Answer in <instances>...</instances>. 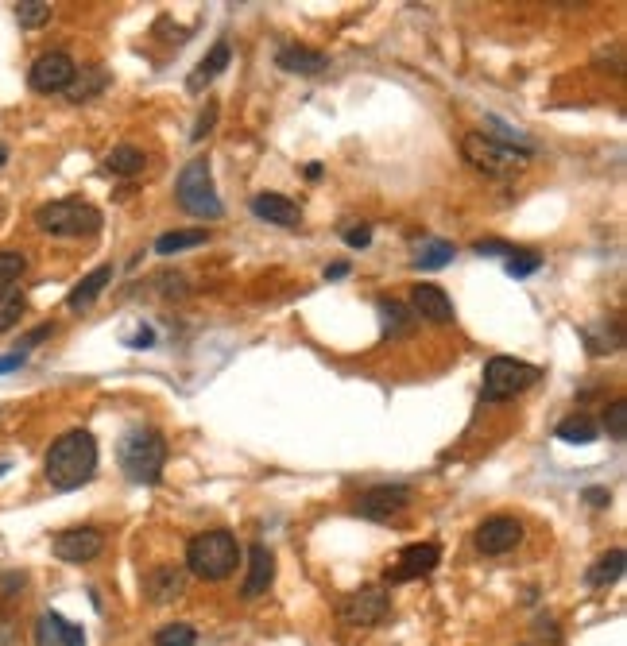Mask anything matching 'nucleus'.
<instances>
[{
	"label": "nucleus",
	"mask_w": 627,
	"mask_h": 646,
	"mask_svg": "<svg viewBox=\"0 0 627 646\" xmlns=\"http://www.w3.org/2000/svg\"><path fill=\"white\" fill-rule=\"evenodd\" d=\"M43 472H47V484L59 492H74L90 484L97 472V441L90 430H66L62 438H55Z\"/></svg>",
	"instance_id": "nucleus-1"
},
{
	"label": "nucleus",
	"mask_w": 627,
	"mask_h": 646,
	"mask_svg": "<svg viewBox=\"0 0 627 646\" xmlns=\"http://www.w3.org/2000/svg\"><path fill=\"white\" fill-rule=\"evenodd\" d=\"M117 461L120 472L132 484H159V472H163V461H167V441L151 426H132L120 438Z\"/></svg>",
	"instance_id": "nucleus-2"
},
{
	"label": "nucleus",
	"mask_w": 627,
	"mask_h": 646,
	"mask_svg": "<svg viewBox=\"0 0 627 646\" xmlns=\"http://www.w3.org/2000/svg\"><path fill=\"white\" fill-rule=\"evenodd\" d=\"M240 565V546L229 530H206L194 534L186 546V569L202 581H225L233 577V569Z\"/></svg>",
	"instance_id": "nucleus-3"
},
{
	"label": "nucleus",
	"mask_w": 627,
	"mask_h": 646,
	"mask_svg": "<svg viewBox=\"0 0 627 646\" xmlns=\"http://www.w3.org/2000/svg\"><path fill=\"white\" fill-rule=\"evenodd\" d=\"M542 380V368L527 364V360H511V356H492L484 364V387H480V399L484 403H508L515 395L531 391Z\"/></svg>",
	"instance_id": "nucleus-4"
},
{
	"label": "nucleus",
	"mask_w": 627,
	"mask_h": 646,
	"mask_svg": "<svg viewBox=\"0 0 627 646\" xmlns=\"http://www.w3.org/2000/svg\"><path fill=\"white\" fill-rule=\"evenodd\" d=\"M35 225L47 236H93L101 229V209L82 198H62L35 209Z\"/></svg>",
	"instance_id": "nucleus-5"
},
{
	"label": "nucleus",
	"mask_w": 627,
	"mask_h": 646,
	"mask_svg": "<svg viewBox=\"0 0 627 646\" xmlns=\"http://www.w3.org/2000/svg\"><path fill=\"white\" fill-rule=\"evenodd\" d=\"M175 194H179V206L190 213V217H202V221H217L225 206L217 198V186H213V175H209V159H190L182 167L179 182H175Z\"/></svg>",
	"instance_id": "nucleus-6"
},
{
	"label": "nucleus",
	"mask_w": 627,
	"mask_h": 646,
	"mask_svg": "<svg viewBox=\"0 0 627 646\" xmlns=\"http://www.w3.org/2000/svg\"><path fill=\"white\" fill-rule=\"evenodd\" d=\"M461 151H465V159L477 167L480 175H492V178L519 175V167L531 159V155H523V151H515V147L496 144L492 136H480V132H469L465 144H461Z\"/></svg>",
	"instance_id": "nucleus-7"
},
{
	"label": "nucleus",
	"mask_w": 627,
	"mask_h": 646,
	"mask_svg": "<svg viewBox=\"0 0 627 646\" xmlns=\"http://www.w3.org/2000/svg\"><path fill=\"white\" fill-rule=\"evenodd\" d=\"M407 507H411V488L407 484H376V488H368L360 496L357 515L360 519H372V523H391Z\"/></svg>",
	"instance_id": "nucleus-8"
},
{
	"label": "nucleus",
	"mask_w": 627,
	"mask_h": 646,
	"mask_svg": "<svg viewBox=\"0 0 627 646\" xmlns=\"http://www.w3.org/2000/svg\"><path fill=\"white\" fill-rule=\"evenodd\" d=\"M442 561V546L438 542H415V546H403L399 558L388 565V581L391 585H407V581H422L438 569Z\"/></svg>",
	"instance_id": "nucleus-9"
},
{
	"label": "nucleus",
	"mask_w": 627,
	"mask_h": 646,
	"mask_svg": "<svg viewBox=\"0 0 627 646\" xmlns=\"http://www.w3.org/2000/svg\"><path fill=\"white\" fill-rule=\"evenodd\" d=\"M74 74H78V66H74L70 55L47 51V55H39V59L31 62L28 86L35 89V93H66V86L74 82Z\"/></svg>",
	"instance_id": "nucleus-10"
},
{
	"label": "nucleus",
	"mask_w": 627,
	"mask_h": 646,
	"mask_svg": "<svg viewBox=\"0 0 627 646\" xmlns=\"http://www.w3.org/2000/svg\"><path fill=\"white\" fill-rule=\"evenodd\" d=\"M388 592L384 588H360V592H349L345 600H341V619L349 623V627H376V623H384L388 619Z\"/></svg>",
	"instance_id": "nucleus-11"
},
{
	"label": "nucleus",
	"mask_w": 627,
	"mask_h": 646,
	"mask_svg": "<svg viewBox=\"0 0 627 646\" xmlns=\"http://www.w3.org/2000/svg\"><path fill=\"white\" fill-rule=\"evenodd\" d=\"M51 550H55V558L59 561L82 565V561H93L101 550H105V534L97 527H70V530H62V534H55Z\"/></svg>",
	"instance_id": "nucleus-12"
},
{
	"label": "nucleus",
	"mask_w": 627,
	"mask_h": 646,
	"mask_svg": "<svg viewBox=\"0 0 627 646\" xmlns=\"http://www.w3.org/2000/svg\"><path fill=\"white\" fill-rule=\"evenodd\" d=\"M523 542V527L508 519V515H496V519H484L477 527V550L480 554H488V558H496V554H508Z\"/></svg>",
	"instance_id": "nucleus-13"
},
{
	"label": "nucleus",
	"mask_w": 627,
	"mask_h": 646,
	"mask_svg": "<svg viewBox=\"0 0 627 646\" xmlns=\"http://www.w3.org/2000/svg\"><path fill=\"white\" fill-rule=\"evenodd\" d=\"M411 306H415V318H422V322H434V325L453 322V302L434 283H415L411 287Z\"/></svg>",
	"instance_id": "nucleus-14"
},
{
	"label": "nucleus",
	"mask_w": 627,
	"mask_h": 646,
	"mask_svg": "<svg viewBox=\"0 0 627 646\" xmlns=\"http://www.w3.org/2000/svg\"><path fill=\"white\" fill-rule=\"evenodd\" d=\"M275 581V554H271L268 546H252L248 550V577H244V585H240V596L244 600H256V596H264Z\"/></svg>",
	"instance_id": "nucleus-15"
},
{
	"label": "nucleus",
	"mask_w": 627,
	"mask_h": 646,
	"mask_svg": "<svg viewBox=\"0 0 627 646\" xmlns=\"http://www.w3.org/2000/svg\"><path fill=\"white\" fill-rule=\"evenodd\" d=\"M252 213H256L260 221L283 225V229H291V225H299L302 221V209L295 206L291 198H283V194H256V198H252Z\"/></svg>",
	"instance_id": "nucleus-16"
},
{
	"label": "nucleus",
	"mask_w": 627,
	"mask_h": 646,
	"mask_svg": "<svg viewBox=\"0 0 627 646\" xmlns=\"http://www.w3.org/2000/svg\"><path fill=\"white\" fill-rule=\"evenodd\" d=\"M182 588H186V577L182 569H171V565H159L144 577V592L151 604H171L175 596H182Z\"/></svg>",
	"instance_id": "nucleus-17"
},
{
	"label": "nucleus",
	"mask_w": 627,
	"mask_h": 646,
	"mask_svg": "<svg viewBox=\"0 0 627 646\" xmlns=\"http://www.w3.org/2000/svg\"><path fill=\"white\" fill-rule=\"evenodd\" d=\"M109 283H113V267H109V264H105V267H93L90 275H86V279H82V283H78L74 291L66 294V306H70L74 314L90 310V306L97 302V298H101V291H105Z\"/></svg>",
	"instance_id": "nucleus-18"
},
{
	"label": "nucleus",
	"mask_w": 627,
	"mask_h": 646,
	"mask_svg": "<svg viewBox=\"0 0 627 646\" xmlns=\"http://www.w3.org/2000/svg\"><path fill=\"white\" fill-rule=\"evenodd\" d=\"M279 70H287V74H302V78H314V74H322L329 66V59L322 51H310V47H283L279 55Z\"/></svg>",
	"instance_id": "nucleus-19"
},
{
	"label": "nucleus",
	"mask_w": 627,
	"mask_h": 646,
	"mask_svg": "<svg viewBox=\"0 0 627 646\" xmlns=\"http://www.w3.org/2000/svg\"><path fill=\"white\" fill-rule=\"evenodd\" d=\"M229 59H233L229 43H225V39H221V43H213V51H209L206 59L194 66V74H190L186 89H190V93H202V89H206L217 74H225V70H229Z\"/></svg>",
	"instance_id": "nucleus-20"
},
{
	"label": "nucleus",
	"mask_w": 627,
	"mask_h": 646,
	"mask_svg": "<svg viewBox=\"0 0 627 646\" xmlns=\"http://www.w3.org/2000/svg\"><path fill=\"white\" fill-rule=\"evenodd\" d=\"M144 167H148L144 151H140V147H132V144H120V147H113V151L105 155V171H109V175L132 178V175H140Z\"/></svg>",
	"instance_id": "nucleus-21"
},
{
	"label": "nucleus",
	"mask_w": 627,
	"mask_h": 646,
	"mask_svg": "<svg viewBox=\"0 0 627 646\" xmlns=\"http://www.w3.org/2000/svg\"><path fill=\"white\" fill-rule=\"evenodd\" d=\"M624 565H627L624 550H608L604 558L593 561V569L585 573V581H589V588H608V585H616V581L624 577Z\"/></svg>",
	"instance_id": "nucleus-22"
},
{
	"label": "nucleus",
	"mask_w": 627,
	"mask_h": 646,
	"mask_svg": "<svg viewBox=\"0 0 627 646\" xmlns=\"http://www.w3.org/2000/svg\"><path fill=\"white\" fill-rule=\"evenodd\" d=\"M380 318H384V337H407V333H415V314L403 306V302H388V298H380Z\"/></svg>",
	"instance_id": "nucleus-23"
},
{
	"label": "nucleus",
	"mask_w": 627,
	"mask_h": 646,
	"mask_svg": "<svg viewBox=\"0 0 627 646\" xmlns=\"http://www.w3.org/2000/svg\"><path fill=\"white\" fill-rule=\"evenodd\" d=\"M453 256H457V248H453L449 240H422L411 264H415L418 271H438V267H446Z\"/></svg>",
	"instance_id": "nucleus-24"
},
{
	"label": "nucleus",
	"mask_w": 627,
	"mask_h": 646,
	"mask_svg": "<svg viewBox=\"0 0 627 646\" xmlns=\"http://www.w3.org/2000/svg\"><path fill=\"white\" fill-rule=\"evenodd\" d=\"M558 438L569 441V445H589V441L600 438V426L589 414H573L566 422H558Z\"/></svg>",
	"instance_id": "nucleus-25"
},
{
	"label": "nucleus",
	"mask_w": 627,
	"mask_h": 646,
	"mask_svg": "<svg viewBox=\"0 0 627 646\" xmlns=\"http://www.w3.org/2000/svg\"><path fill=\"white\" fill-rule=\"evenodd\" d=\"M24 310H28V298L24 291H16V287H0V333H8L12 325L24 318Z\"/></svg>",
	"instance_id": "nucleus-26"
},
{
	"label": "nucleus",
	"mask_w": 627,
	"mask_h": 646,
	"mask_svg": "<svg viewBox=\"0 0 627 646\" xmlns=\"http://www.w3.org/2000/svg\"><path fill=\"white\" fill-rule=\"evenodd\" d=\"M109 82V74L105 70H90V74H74V82L66 86V97L74 101V105H82V101H90L93 93H101Z\"/></svg>",
	"instance_id": "nucleus-27"
},
{
	"label": "nucleus",
	"mask_w": 627,
	"mask_h": 646,
	"mask_svg": "<svg viewBox=\"0 0 627 646\" xmlns=\"http://www.w3.org/2000/svg\"><path fill=\"white\" fill-rule=\"evenodd\" d=\"M206 240H209L206 229H194V233H163L155 240V252H159V256H175L182 248H198V244H206Z\"/></svg>",
	"instance_id": "nucleus-28"
},
{
	"label": "nucleus",
	"mask_w": 627,
	"mask_h": 646,
	"mask_svg": "<svg viewBox=\"0 0 627 646\" xmlns=\"http://www.w3.org/2000/svg\"><path fill=\"white\" fill-rule=\"evenodd\" d=\"M51 12H55V8H51V4H47V0H20V4H16V20H20V28H43V24H47V20H51Z\"/></svg>",
	"instance_id": "nucleus-29"
},
{
	"label": "nucleus",
	"mask_w": 627,
	"mask_h": 646,
	"mask_svg": "<svg viewBox=\"0 0 627 646\" xmlns=\"http://www.w3.org/2000/svg\"><path fill=\"white\" fill-rule=\"evenodd\" d=\"M198 643V631L190 623H167L155 631V646H194Z\"/></svg>",
	"instance_id": "nucleus-30"
},
{
	"label": "nucleus",
	"mask_w": 627,
	"mask_h": 646,
	"mask_svg": "<svg viewBox=\"0 0 627 646\" xmlns=\"http://www.w3.org/2000/svg\"><path fill=\"white\" fill-rule=\"evenodd\" d=\"M28 271V260L20 256V252H8V248H0V287H12L20 275Z\"/></svg>",
	"instance_id": "nucleus-31"
},
{
	"label": "nucleus",
	"mask_w": 627,
	"mask_h": 646,
	"mask_svg": "<svg viewBox=\"0 0 627 646\" xmlns=\"http://www.w3.org/2000/svg\"><path fill=\"white\" fill-rule=\"evenodd\" d=\"M542 260H538V252H527V248H515L508 256V275L511 279H523V275H535Z\"/></svg>",
	"instance_id": "nucleus-32"
},
{
	"label": "nucleus",
	"mask_w": 627,
	"mask_h": 646,
	"mask_svg": "<svg viewBox=\"0 0 627 646\" xmlns=\"http://www.w3.org/2000/svg\"><path fill=\"white\" fill-rule=\"evenodd\" d=\"M35 646H62L59 639V612H43L35 623Z\"/></svg>",
	"instance_id": "nucleus-33"
},
{
	"label": "nucleus",
	"mask_w": 627,
	"mask_h": 646,
	"mask_svg": "<svg viewBox=\"0 0 627 646\" xmlns=\"http://www.w3.org/2000/svg\"><path fill=\"white\" fill-rule=\"evenodd\" d=\"M604 426H608L612 441H627V403H624V399H616V403L608 407V414H604Z\"/></svg>",
	"instance_id": "nucleus-34"
},
{
	"label": "nucleus",
	"mask_w": 627,
	"mask_h": 646,
	"mask_svg": "<svg viewBox=\"0 0 627 646\" xmlns=\"http://www.w3.org/2000/svg\"><path fill=\"white\" fill-rule=\"evenodd\" d=\"M59 639H62V646H86V631H82L78 623H70V619L59 616Z\"/></svg>",
	"instance_id": "nucleus-35"
},
{
	"label": "nucleus",
	"mask_w": 627,
	"mask_h": 646,
	"mask_svg": "<svg viewBox=\"0 0 627 646\" xmlns=\"http://www.w3.org/2000/svg\"><path fill=\"white\" fill-rule=\"evenodd\" d=\"M473 252H477V256H511L515 248L504 244V240H477V244H473Z\"/></svg>",
	"instance_id": "nucleus-36"
},
{
	"label": "nucleus",
	"mask_w": 627,
	"mask_h": 646,
	"mask_svg": "<svg viewBox=\"0 0 627 646\" xmlns=\"http://www.w3.org/2000/svg\"><path fill=\"white\" fill-rule=\"evenodd\" d=\"M345 244H349V248H368V244H372V229H368V225H349V229H345Z\"/></svg>",
	"instance_id": "nucleus-37"
},
{
	"label": "nucleus",
	"mask_w": 627,
	"mask_h": 646,
	"mask_svg": "<svg viewBox=\"0 0 627 646\" xmlns=\"http://www.w3.org/2000/svg\"><path fill=\"white\" fill-rule=\"evenodd\" d=\"M213 120H217V105H209L206 113L198 117V124H194V136H190L194 144H198V140H206V132H209V128H213Z\"/></svg>",
	"instance_id": "nucleus-38"
},
{
	"label": "nucleus",
	"mask_w": 627,
	"mask_h": 646,
	"mask_svg": "<svg viewBox=\"0 0 627 646\" xmlns=\"http://www.w3.org/2000/svg\"><path fill=\"white\" fill-rule=\"evenodd\" d=\"M581 496H585V503H593V507H608V503H612V496H608L604 488H585Z\"/></svg>",
	"instance_id": "nucleus-39"
},
{
	"label": "nucleus",
	"mask_w": 627,
	"mask_h": 646,
	"mask_svg": "<svg viewBox=\"0 0 627 646\" xmlns=\"http://www.w3.org/2000/svg\"><path fill=\"white\" fill-rule=\"evenodd\" d=\"M24 360H28V353H8V356H0V376H4V372H16V368H20Z\"/></svg>",
	"instance_id": "nucleus-40"
},
{
	"label": "nucleus",
	"mask_w": 627,
	"mask_h": 646,
	"mask_svg": "<svg viewBox=\"0 0 627 646\" xmlns=\"http://www.w3.org/2000/svg\"><path fill=\"white\" fill-rule=\"evenodd\" d=\"M349 275V264H333V267H326V279H345Z\"/></svg>",
	"instance_id": "nucleus-41"
},
{
	"label": "nucleus",
	"mask_w": 627,
	"mask_h": 646,
	"mask_svg": "<svg viewBox=\"0 0 627 646\" xmlns=\"http://www.w3.org/2000/svg\"><path fill=\"white\" fill-rule=\"evenodd\" d=\"M306 178L318 182V178H322V163H306Z\"/></svg>",
	"instance_id": "nucleus-42"
},
{
	"label": "nucleus",
	"mask_w": 627,
	"mask_h": 646,
	"mask_svg": "<svg viewBox=\"0 0 627 646\" xmlns=\"http://www.w3.org/2000/svg\"><path fill=\"white\" fill-rule=\"evenodd\" d=\"M4 159H8V147L0 144V167H4Z\"/></svg>",
	"instance_id": "nucleus-43"
},
{
	"label": "nucleus",
	"mask_w": 627,
	"mask_h": 646,
	"mask_svg": "<svg viewBox=\"0 0 627 646\" xmlns=\"http://www.w3.org/2000/svg\"><path fill=\"white\" fill-rule=\"evenodd\" d=\"M4 472H8V465H4V461H0V476H4Z\"/></svg>",
	"instance_id": "nucleus-44"
}]
</instances>
